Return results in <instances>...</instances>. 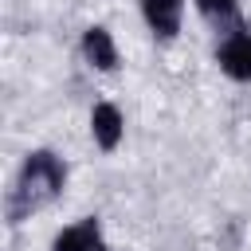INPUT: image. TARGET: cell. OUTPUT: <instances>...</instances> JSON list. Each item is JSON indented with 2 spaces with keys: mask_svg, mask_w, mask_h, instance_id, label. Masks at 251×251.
<instances>
[{
  "mask_svg": "<svg viewBox=\"0 0 251 251\" xmlns=\"http://www.w3.org/2000/svg\"><path fill=\"white\" fill-rule=\"evenodd\" d=\"M67 188V165L55 149H31L20 169H16V180L4 196V220L16 227L24 220H31L39 208H47L51 200H59Z\"/></svg>",
  "mask_w": 251,
  "mask_h": 251,
  "instance_id": "6da1fadb",
  "label": "cell"
},
{
  "mask_svg": "<svg viewBox=\"0 0 251 251\" xmlns=\"http://www.w3.org/2000/svg\"><path fill=\"white\" fill-rule=\"evenodd\" d=\"M216 63L231 82H251V27H231L216 43Z\"/></svg>",
  "mask_w": 251,
  "mask_h": 251,
  "instance_id": "7a4b0ae2",
  "label": "cell"
},
{
  "mask_svg": "<svg viewBox=\"0 0 251 251\" xmlns=\"http://www.w3.org/2000/svg\"><path fill=\"white\" fill-rule=\"evenodd\" d=\"M51 251H106V231L98 216H78L63 231H55Z\"/></svg>",
  "mask_w": 251,
  "mask_h": 251,
  "instance_id": "3957f363",
  "label": "cell"
},
{
  "mask_svg": "<svg viewBox=\"0 0 251 251\" xmlns=\"http://www.w3.org/2000/svg\"><path fill=\"white\" fill-rule=\"evenodd\" d=\"M141 8V20L145 27L153 31V39L169 43L180 35V24H184V0H137Z\"/></svg>",
  "mask_w": 251,
  "mask_h": 251,
  "instance_id": "277c9868",
  "label": "cell"
},
{
  "mask_svg": "<svg viewBox=\"0 0 251 251\" xmlns=\"http://www.w3.org/2000/svg\"><path fill=\"white\" fill-rule=\"evenodd\" d=\"M78 47H82V59H86L94 71H102V75L118 71V63H122V55H118V43H114L110 27H102V24H90V27L82 31Z\"/></svg>",
  "mask_w": 251,
  "mask_h": 251,
  "instance_id": "5b68a950",
  "label": "cell"
},
{
  "mask_svg": "<svg viewBox=\"0 0 251 251\" xmlns=\"http://www.w3.org/2000/svg\"><path fill=\"white\" fill-rule=\"evenodd\" d=\"M90 137L102 153H114L126 137V114L114 106V102H94L90 110Z\"/></svg>",
  "mask_w": 251,
  "mask_h": 251,
  "instance_id": "8992f818",
  "label": "cell"
},
{
  "mask_svg": "<svg viewBox=\"0 0 251 251\" xmlns=\"http://www.w3.org/2000/svg\"><path fill=\"white\" fill-rule=\"evenodd\" d=\"M192 4L212 27H224V31L239 27V0H192Z\"/></svg>",
  "mask_w": 251,
  "mask_h": 251,
  "instance_id": "52a82bcc",
  "label": "cell"
}]
</instances>
